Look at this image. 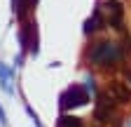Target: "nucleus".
Returning <instances> with one entry per match:
<instances>
[{"label": "nucleus", "mask_w": 131, "mask_h": 127, "mask_svg": "<svg viewBox=\"0 0 131 127\" xmlns=\"http://www.w3.org/2000/svg\"><path fill=\"white\" fill-rule=\"evenodd\" d=\"M124 59V50L112 42V40H103V42H96L89 52V61L98 63L101 68H115L117 63Z\"/></svg>", "instance_id": "obj_1"}, {"label": "nucleus", "mask_w": 131, "mask_h": 127, "mask_svg": "<svg viewBox=\"0 0 131 127\" xmlns=\"http://www.w3.org/2000/svg\"><path fill=\"white\" fill-rule=\"evenodd\" d=\"M89 101V94L84 87H80V85H73L68 87L63 94H61V108H73V106H82V104H87Z\"/></svg>", "instance_id": "obj_2"}, {"label": "nucleus", "mask_w": 131, "mask_h": 127, "mask_svg": "<svg viewBox=\"0 0 131 127\" xmlns=\"http://www.w3.org/2000/svg\"><path fill=\"white\" fill-rule=\"evenodd\" d=\"M105 12H108V24L115 28V31H124L122 28V17H124V7L119 0H105Z\"/></svg>", "instance_id": "obj_3"}, {"label": "nucleus", "mask_w": 131, "mask_h": 127, "mask_svg": "<svg viewBox=\"0 0 131 127\" xmlns=\"http://www.w3.org/2000/svg\"><path fill=\"white\" fill-rule=\"evenodd\" d=\"M108 94H110L117 104H131V87H129V83H122V80L110 83Z\"/></svg>", "instance_id": "obj_4"}, {"label": "nucleus", "mask_w": 131, "mask_h": 127, "mask_svg": "<svg viewBox=\"0 0 131 127\" xmlns=\"http://www.w3.org/2000/svg\"><path fill=\"white\" fill-rule=\"evenodd\" d=\"M103 17H101V10H96L94 12V19H89L87 21V26H84V33H96L98 28H103Z\"/></svg>", "instance_id": "obj_5"}, {"label": "nucleus", "mask_w": 131, "mask_h": 127, "mask_svg": "<svg viewBox=\"0 0 131 127\" xmlns=\"http://www.w3.org/2000/svg\"><path fill=\"white\" fill-rule=\"evenodd\" d=\"M35 3H38V0H14V12L19 14V19H24L26 12L35 7Z\"/></svg>", "instance_id": "obj_6"}, {"label": "nucleus", "mask_w": 131, "mask_h": 127, "mask_svg": "<svg viewBox=\"0 0 131 127\" xmlns=\"http://www.w3.org/2000/svg\"><path fill=\"white\" fill-rule=\"evenodd\" d=\"M59 127H82V120L75 118V115H61Z\"/></svg>", "instance_id": "obj_7"}, {"label": "nucleus", "mask_w": 131, "mask_h": 127, "mask_svg": "<svg viewBox=\"0 0 131 127\" xmlns=\"http://www.w3.org/2000/svg\"><path fill=\"white\" fill-rule=\"evenodd\" d=\"M124 75H126V80L131 83V68H124Z\"/></svg>", "instance_id": "obj_8"}]
</instances>
